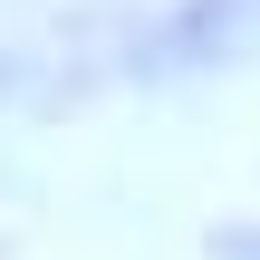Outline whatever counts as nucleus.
<instances>
[{
  "mask_svg": "<svg viewBox=\"0 0 260 260\" xmlns=\"http://www.w3.org/2000/svg\"><path fill=\"white\" fill-rule=\"evenodd\" d=\"M222 251H232V260H260V232H232V241H222Z\"/></svg>",
  "mask_w": 260,
  "mask_h": 260,
  "instance_id": "f03ea898",
  "label": "nucleus"
},
{
  "mask_svg": "<svg viewBox=\"0 0 260 260\" xmlns=\"http://www.w3.org/2000/svg\"><path fill=\"white\" fill-rule=\"evenodd\" d=\"M260 58V0H154L135 19L106 29L96 77L116 87H174V77H212Z\"/></svg>",
  "mask_w": 260,
  "mask_h": 260,
  "instance_id": "f257e3e1",
  "label": "nucleus"
}]
</instances>
